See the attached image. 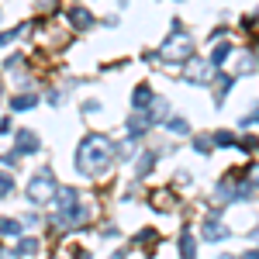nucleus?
I'll use <instances>...</instances> for the list:
<instances>
[{"label": "nucleus", "instance_id": "nucleus-1", "mask_svg": "<svg viewBox=\"0 0 259 259\" xmlns=\"http://www.w3.org/2000/svg\"><path fill=\"white\" fill-rule=\"evenodd\" d=\"M107 156H111V145L104 135H87L80 142V149H76V169H80L83 177H100L104 169H107Z\"/></svg>", "mask_w": 259, "mask_h": 259}, {"label": "nucleus", "instance_id": "nucleus-2", "mask_svg": "<svg viewBox=\"0 0 259 259\" xmlns=\"http://www.w3.org/2000/svg\"><path fill=\"white\" fill-rule=\"evenodd\" d=\"M59 187H56V177L49 173V169H41V173H35V180H31V187H28V197L35 200V204H45V200L52 197Z\"/></svg>", "mask_w": 259, "mask_h": 259}, {"label": "nucleus", "instance_id": "nucleus-3", "mask_svg": "<svg viewBox=\"0 0 259 259\" xmlns=\"http://www.w3.org/2000/svg\"><path fill=\"white\" fill-rule=\"evenodd\" d=\"M14 152H18V156H35V152H38V135H35V132H28V128H18Z\"/></svg>", "mask_w": 259, "mask_h": 259}, {"label": "nucleus", "instance_id": "nucleus-4", "mask_svg": "<svg viewBox=\"0 0 259 259\" xmlns=\"http://www.w3.org/2000/svg\"><path fill=\"white\" fill-rule=\"evenodd\" d=\"M207 69H211V62H190V66L183 69V76H187L190 83H211L214 73H207Z\"/></svg>", "mask_w": 259, "mask_h": 259}, {"label": "nucleus", "instance_id": "nucleus-5", "mask_svg": "<svg viewBox=\"0 0 259 259\" xmlns=\"http://www.w3.org/2000/svg\"><path fill=\"white\" fill-rule=\"evenodd\" d=\"M162 59H187V56H190V41H187V35H183V41H169V49H162L159 52Z\"/></svg>", "mask_w": 259, "mask_h": 259}, {"label": "nucleus", "instance_id": "nucleus-6", "mask_svg": "<svg viewBox=\"0 0 259 259\" xmlns=\"http://www.w3.org/2000/svg\"><path fill=\"white\" fill-rule=\"evenodd\" d=\"M149 104H152V90L142 83V87H135V97H132V107L135 111H149Z\"/></svg>", "mask_w": 259, "mask_h": 259}, {"label": "nucleus", "instance_id": "nucleus-7", "mask_svg": "<svg viewBox=\"0 0 259 259\" xmlns=\"http://www.w3.org/2000/svg\"><path fill=\"white\" fill-rule=\"evenodd\" d=\"M38 104V97L35 94H14V100H11V111H31Z\"/></svg>", "mask_w": 259, "mask_h": 259}, {"label": "nucleus", "instance_id": "nucleus-8", "mask_svg": "<svg viewBox=\"0 0 259 259\" xmlns=\"http://www.w3.org/2000/svg\"><path fill=\"white\" fill-rule=\"evenodd\" d=\"M145 124H149V118L135 114V118L128 121V139H132V142H135V139H142V135H145Z\"/></svg>", "mask_w": 259, "mask_h": 259}, {"label": "nucleus", "instance_id": "nucleus-9", "mask_svg": "<svg viewBox=\"0 0 259 259\" xmlns=\"http://www.w3.org/2000/svg\"><path fill=\"white\" fill-rule=\"evenodd\" d=\"M69 21H73V24H76L80 31H87V28L94 24V18H90V11H83V7H76V11L69 14Z\"/></svg>", "mask_w": 259, "mask_h": 259}, {"label": "nucleus", "instance_id": "nucleus-10", "mask_svg": "<svg viewBox=\"0 0 259 259\" xmlns=\"http://www.w3.org/2000/svg\"><path fill=\"white\" fill-rule=\"evenodd\" d=\"M228 56H232V45H228V41H221L218 49L211 52V66H221V62L228 59Z\"/></svg>", "mask_w": 259, "mask_h": 259}, {"label": "nucleus", "instance_id": "nucleus-11", "mask_svg": "<svg viewBox=\"0 0 259 259\" xmlns=\"http://www.w3.org/2000/svg\"><path fill=\"white\" fill-rule=\"evenodd\" d=\"M14 252H18V256H31V252H38V242L35 239H21Z\"/></svg>", "mask_w": 259, "mask_h": 259}, {"label": "nucleus", "instance_id": "nucleus-12", "mask_svg": "<svg viewBox=\"0 0 259 259\" xmlns=\"http://www.w3.org/2000/svg\"><path fill=\"white\" fill-rule=\"evenodd\" d=\"M56 194H59L62 207H73V204H76V190H69V187H62V190H56Z\"/></svg>", "mask_w": 259, "mask_h": 259}, {"label": "nucleus", "instance_id": "nucleus-13", "mask_svg": "<svg viewBox=\"0 0 259 259\" xmlns=\"http://www.w3.org/2000/svg\"><path fill=\"white\" fill-rule=\"evenodd\" d=\"M0 232H4V235H21V225L14 218H4L0 221Z\"/></svg>", "mask_w": 259, "mask_h": 259}, {"label": "nucleus", "instance_id": "nucleus-14", "mask_svg": "<svg viewBox=\"0 0 259 259\" xmlns=\"http://www.w3.org/2000/svg\"><path fill=\"white\" fill-rule=\"evenodd\" d=\"M169 132H177V135H187V132H190V124H187L183 118H169Z\"/></svg>", "mask_w": 259, "mask_h": 259}, {"label": "nucleus", "instance_id": "nucleus-15", "mask_svg": "<svg viewBox=\"0 0 259 259\" xmlns=\"http://www.w3.org/2000/svg\"><path fill=\"white\" fill-rule=\"evenodd\" d=\"M152 162H156V152H145V159L139 162V177H145V173L152 169Z\"/></svg>", "mask_w": 259, "mask_h": 259}, {"label": "nucleus", "instance_id": "nucleus-16", "mask_svg": "<svg viewBox=\"0 0 259 259\" xmlns=\"http://www.w3.org/2000/svg\"><path fill=\"white\" fill-rule=\"evenodd\" d=\"M11 183H14V180L7 177V173H0V197H7V194H11V190H14V187H11Z\"/></svg>", "mask_w": 259, "mask_h": 259}, {"label": "nucleus", "instance_id": "nucleus-17", "mask_svg": "<svg viewBox=\"0 0 259 259\" xmlns=\"http://www.w3.org/2000/svg\"><path fill=\"white\" fill-rule=\"evenodd\" d=\"M18 35H21V28H11V31H0V49H4L7 41H14Z\"/></svg>", "mask_w": 259, "mask_h": 259}, {"label": "nucleus", "instance_id": "nucleus-18", "mask_svg": "<svg viewBox=\"0 0 259 259\" xmlns=\"http://www.w3.org/2000/svg\"><path fill=\"white\" fill-rule=\"evenodd\" d=\"M214 142H218V145H232V142H235V135H228V132H221V135H218Z\"/></svg>", "mask_w": 259, "mask_h": 259}, {"label": "nucleus", "instance_id": "nucleus-19", "mask_svg": "<svg viewBox=\"0 0 259 259\" xmlns=\"http://www.w3.org/2000/svg\"><path fill=\"white\" fill-rule=\"evenodd\" d=\"M194 145H197V152H207V149H211V139H197Z\"/></svg>", "mask_w": 259, "mask_h": 259}, {"label": "nucleus", "instance_id": "nucleus-20", "mask_svg": "<svg viewBox=\"0 0 259 259\" xmlns=\"http://www.w3.org/2000/svg\"><path fill=\"white\" fill-rule=\"evenodd\" d=\"M0 259H18V252H7V249H0Z\"/></svg>", "mask_w": 259, "mask_h": 259}, {"label": "nucleus", "instance_id": "nucleus-21", "mask_svg": "<svg viewBox=\"0 0 259 259\" xmlns=\"http://www.w3.org/2000/svg\"><path fill=\"white\" fill-rule=\"evenodd\" d=\"M245 259H259V252H249V256H245Z\"/></svg>", "mask_w": 259, "mask_h": 259}]
</instances>
